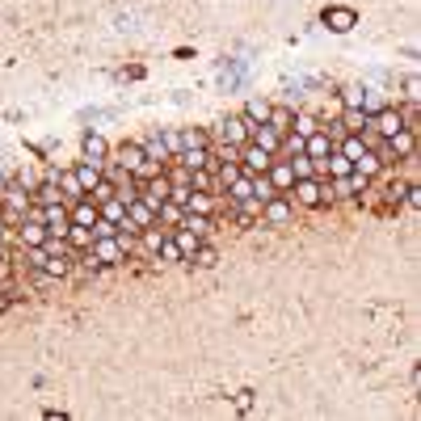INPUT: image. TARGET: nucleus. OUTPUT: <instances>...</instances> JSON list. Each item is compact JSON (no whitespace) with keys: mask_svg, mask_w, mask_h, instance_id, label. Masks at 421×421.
I'll return each instance as SVG.
<instances>
[{"mask_svg":"<svg viewBox=\"0 0 421 421\" xmlns=\"http://www.w3.org/2000/svg\"><path fill=\"white\" fill-rule=\"evenodd\" d=\"M160 143L169 147V156H177V152H182V131H165V135H160Z\"/></svg>","mask_w":421,"mask_h":421,"instance_id":"e433bc0d","label":"nucleus"},{"mask_svg":"<svg viewBox=\"0 0 421 421\" xmlns=\"http://www.w3.org/2000/svg\"><path fill=\"white\" fill-rule=\"evenodd\" d=\"M143 249H147V253H156V249H160V240H165V228H160V224H152V228H143Z\"/></svg>","mask_w":421,"mask_h":421,"instance_id":"2f4dec72","label":"nucleus"},{"mask_svg":"<svg viewBox=\"0 0 421 421\" xmlns=\"http://www.w3.org/2000/svg\"><path fill=\"white\" fill-rule=\"evenodd\" d=\"M173 160H177V165H186L189 173H194V169H207V165H211V147H182Z\"/></svg>","mask_w":421,"mask_h":421,"instance_id":"dca6fc26","label":"nucleus"},{"mask_svg":"<svg viewBox=\"0 0 421 421\" xmlns=\"http://www.w3.org/2000/svg\"><path fill=\"white\" fill-rule=\"evenodd\" d=\"M328 152H333V140H328V131H321V127H316V131H308V135H303V156H308L312 165H325Z\"/></svg>","mask_w":421,"mask_h":421,"instance_id":"423d86ee","label":"nucleus"},{"mask_svg":"<svg viewBox=\"0 0 421 421\" xmlns=\"http://www.w3.org/2000/svg\"><path fill=\"white\" fill-rule=\"evenodd\" d=\"M0 257H4V244H0Z\"/></svg>","mask_w":421,"mask_h":421,"instance_id":"79ce46f5","label":"nucleus"},{"mask_svg":"<svg viewBox=\"0 0 421 421\" xmlns=\"http://www.w3.org/2000/svg\"><path fill=\"white\" fill-rule=\"evenodd\" d=\"M34 198H38V202H55V198H63V194H59V186H55V182H43V186L34 189Z\"/></svg>","mask_w":421,"mask_h":421,"instance_id":"72a5a7b5","label":"nucleus"},{"mask_svg":"<svg viewBox=\"0 0 421 421\" xmlns=\"http://www.w3.org/2000/svg\"><path fill=\"white\" fill-rule=\"evenodd\" d=\"M266 114H270L266 101H249V105H244V118H249V123H266Z\"/></svg>","mask_w":421,"mask_h":421,"instance_id":"473e14b6","label":"nucleus"},{"mask_svg":"<svg viewBox=\"0 0 421 421\" xmlns=\"http://www.w3.org/2000/svg\"><path fill=\"white\" fill-rule=\"evenodd\" d=\"M68 215H72V224H80V228H93V224H97V202L85 194V198H76V202H72V211H68Z\"/></svg>","mask_w":421,"mask_h":421,"instance_id":"2eb2a0df","label":"nucleus"},{"mask_svg":"<svg viewBox=\"0 0 421 421\" xmlns=\"http://www.w3.org/2000/svg\"><path fill=\"white\" fill-rule=\"evenodd\" d=\"M143 165H147L143 143H123V147H118V169H123V173H140Z\"/></svg>","mask_w":421,"mask_h":421,"instance_id":"ddd939ff","label":"nucleus"},{"mask_svg":"<svg viewBox=\"0 0 421 421\" xmlns=\"http://www.w3.org/2000/svg\"><path fill=\"white\" fill-rule=\"evenodd\" d=\"M17 232H21V244H26V249H43V240L51 236L47 228H43V219H38V215H34V219L26 215V219L17 224Z\"/></svg>","mask_w":421,"mask_h":421,"instance_id":"f8f14e48","label":"nucleus"},{"mask_svg":"<svg viewBox=\"0 0 421 421\" xmlns=\"http://www.w3.org/2000/svg\"><path fill=\"white\" fill-rule=\"evenodd\" d=\"M177 228H189L194 236H207V232H211V215H198V211H186Z\"/></svg>","mask_w":421,"mask_h":421,"instance_id":"393cba45","label":"nucleus"},{"mask_svg":"<svg viewBox=\"0 0 421 421\" xmlns=\"http://www.w3.org/2000/svg\"><path fill=\"white\" fill-rule=\"evenodd\" d=\"M224 143H232V147H244L249 143V135H253V123L244 118V114H232V118H224Z\"/></svg>","mask_w":421,"mask_h":421,"instance_id":"6e6552de","label":"nucleus"},{"mask_svg":"<svg viewBox=\"0 0 421 421\" xmlns=\"http://www.w3.org/2000/svg\"><path fill=\"white\" fill-rule=\"evenodd\" d=\"M228 194H232V207L244 202V198H253V173H236L232 182H228Z\"/></svg>","mask_w":421,"mask_h":421,"instance_id":"412c9836","label":"nucleus"},{"mask_svg":"<svg viewBox=\"0 0 421 421\" xmlns=\"http://www.w3.org/2000/svg\"><path fill=\"white\" fill-rule=\"evenodd\" d=\"M63 244H68V249H89V244H93V228H80V224H72V228L63 232Z\"/></svg>","mask_w":421,"mask_h":421,"instance_id":"4be33fe9","label":"nucleus"},{"mask_svg":"<svg viewBox=\"0 0 421 421\" xmlns=\"http://www.w3.org/2000/svg\"><path fill=\"white\" fill-rule=\"evenodd\" d=\"M266 127H274L279 135H291V131H295V110H291V105H270Z\"/></svg>","mask_w":421,"mask_h":421,"instance_id":"4468645a","label":"nucleus"},{"mask_svg":"<svg viewBox=\"0 0 421 421\" xmlns=\"http://www.w3.org/2000/svg\"><path fill=\"white\" fill-rule=\"evenodd\" d=\"M325 26L333 30V34H350V30L358 26V13L345 9V4H328L325 9Z\"/></svg>","mask_w":421,"mask_h":421,"instance_id":"39448f33","label":"nucleus"},{"mask_svg":"<svg viewBox=\"0 0 421 421\" xmlns=\"http://www.w3.org/2000/svg\"><path fill=\"white\" fill-rule=\"evenodd\" d=\"M89 257L101 261V266H118V261H127V249H123V240H118V236H93Z\"/></svg>","mask_w":421,"mask_h":421,"instance_id":"f03ea898","label":"nucleus"},{"mask_svg":"<svg viewBox=\"0 0 421 421\" xmlns=\"http://www.w3.org/2000/svg\"><path fill=\"white\" fill-rule=\"evenodd\" d=\"M0 282H9V266H4V257H0Z\"/></svg>","mask_w":421,"mask_h":421,"instance_id":"ea45409f","label":"nucleus"},{"mask_svg":"<svg viewBox=\"0 0 421 421\" xmlns=\"http://www.w3.org/2000/svg\"><path fill=\"white\" fill-rule=\"evenodd\" d=\"M337 152H341V156H350V160H358V156H363V152H367V140H363V135H358V131H354V135H345V143H341V147H337Z\"/></svg>","mask_w":421,"mask_h":421,"instance_id":"c756f323","label":"nucleus"},{"mask_svg":"<svg viewBox=\"0 0 421 421\" xmlns=\"http://www.w3.org/2000/svg\"><path fill=\"white\" fill-rule=\"evenodd\" d=\"M105 156H110V143L101 140L97 131L85 135V160H93V165H105Z\"/></svg>","mask_w":421,"mask_h":421,"instance_id":"a211bd4d","label":"nucleus"},{"mask_svg":"<svg viewBox=\"0 0 421 421\" xmlns=\"http://www.w3.org/2000/svg\"><path fill=\"white\" fill-rule=\"evenodd\" d=\"M291 215H295V202H291L286 194H270V198L261 202V219H266V224H286Z\"/></svg>","mask_w":421,"mask_h":421,"instance_id":"20e7f679","label":"nucleus"},{"mask_svg":"<svg viewBox=\"0 0 421 421\" xmlns=\"http://www.w3.org/2000/svg\"><path fill=\"white\" fill-rule=\"evenodd\" d=\"M240 160H244V173H266L270 169V160H274V152H266V147H257V143L249 140L244 147H240Z\"/></svg>","mask_w":421,"mask_h":421,"instance_id":"0eeeda50","label":"nucleus"},{"mask_svg":"<svg viewBox=\"0 0 421 421\" xmlns=\"http://www.w3.org/2000/svg\"><path fill=\"white\" fill-rule=\"evenodd\" d=\"M215 261H219V253H215L211 244H198V249L189 253V266H198V270H211Z\"/></svg>","mask_w":421,"mask_h":421,"instance_id":"cd10ccee","label":"nucleus"},{"mask_svg":"<svg viewBox=\"0 0 421 421\" xmlns=\"http://www.w3.org/2000/svg\"><path fill=\"white\" fill-rule=\"evenodd\" d=\"M291 198H295L299 207H325V202H328V186H321L316 177H295Z\"/></svg>","mask_w":421,"mask_h":421,"instance_id":"7ed1b4c3","label":"nucleus"},{"mask_svg":"<svg viewBox=\"0 0 421 421\" xmlns=\"http://www.w3.org/2000/svg\"><path fill=\"white\" fill-rule=\"evenodd\" d=\"M143 156H147L152 165H160V169H165V165L173 160V156H169V147L160 143V135H156V140H147V143H143Z\"/></svg>","mask_w":421,"mask_h":421,"instance_id":"a878e982","label":"nucleus"},{"mask_svg":"<svg viewBox=\"0 0 421 421\" xmlns=\"http://www.w3.org/2000/svg\"><path fill=\"white\" fill-rule=\"evenodd\" d=\"M249 140L257 143V147H266V152H279L286 135H279V131H274V127H266V123H261V127L253 123V135H249Z\"/></svg>","mask_w":421,"mask_h":421,"instance_id":"f3484780","label":"nucleus"},{"mask_svg":"<svg viewBox=\"0 0 421 421\" xmlns=\"http://www.w3.org/2000/svg\"><path fill=\"white\" fill-rule=\"evenodd\" d=\"M156 257H160V261H182V249H177V240H173L169 232H165V240H160Z\"/></svg>","mask_w":421,"mask_h":421,"instance_id":"7c9ffc66","label":"nucleus"},{"mask_svg":"<svg viewBox=\"0 0 421 421\" xmlns=\"http://www.w3.org/2000/svg\"><path fill=\"white\" fill-rule=\"evenodd\" d=\"M72 173H76V182H80V189H85V194H89L97 182H101V165H93V160H80Z\"/></svg>","mask_w":421,"mask_h":421,"instance_id":"aec40b11","label":"nucleus"},{"mask_svg":"<svg viewBox=\"0 0 421 421\" xmlns=\"http://www.w3.org/2000/svg\"><path fill=\"white\" fill-rule=\"evenodd\" d=\"M55 186L63 189V198H68V202L85 198V189H80V182H76V173H59V177H55Z\"/></svg>","mask_w":421,"mask_h":421,"instance_id":"bb28decb","label":"nucleus"},{"mask_svg":"<svg viewBox=\"0 0 421 421\" xmlns=\"http://www.w3.org/2000/svg\"><path fill=\"white\" fill-rule=\"evenodd\" d=\"M413 147H417V131H413V127H400L396 135H388V156H392V160H396V156L409 160Z\"/></svg>","mask_w":421,"mask_h":421,"instance_id":"9d476101","label":"nucleus"},{"mask_svg":"<svg viewBox=\"0 0 421 421\" xmlns=\"http://www.w3.org/2000/svg\"><path fill=\"white\" fill-rule=\"evenodd\" d=\"M207 131H182V147H207Z\"/></svg>","mask_w":421,"mask_h":421,"instance_id":"f704fd0d","label":"nucleus"},{"mask_svg":"<svg viewBox=\"0 0 421 421\" xmlns=\"http://www.w3.org/2000/svg\"><path fill=\"white\" fill-rule=\"evenodd\" d=\"M325 165H328V177H337V182L354 173V160H350V156H341L337 147H333V152H328V156H325Z\"/></svg>","mask_w":421,"mask_h":421,"instance_id":"6ab92c4d","label":"nucleus"},{"mask_svg":"<svg viewBox=\"0 0 421 421\" xmlns=\"http://www.w3.org/2000/svg\"><path fill=\"white\" fill-rule=\"evenodd\" d=\"M186 211H198V215H211V211H215V202H211V194H207V189H189Z\"/></svg>","mask_w":421,"mask_h":421,"instance_id":"c85d7f7f","label":"nucleus"},{"mask_svg":"<svg viewBox=\"0 0 421 421\" xmlns=\"http://www.w3.org/2000/svg\"><path fill=\"white\" fill-rule=\"evenodd\" d=\"M173 240H177V249H182V261H189V253H194V249H198V244H202V236H194L189 232V228H173Z\"/></svg>","mask_w":421,"mask_h":421,"instance_id":"5701e85b","label":"nucleus"},{"mask_svg":"<svg viewBox=\"0 0 421 421\" xmlns=\"http://www.w3.org/2000/svg\"><path fill=\"white\" fill-rule=\"evenodd\" d=\"M345 123H350V131H363L367 127V114H345Z\"/></svg>","mask_w":421,"mask_h":421,"instance_id":"4c0bfd02","label":"nucleus"},{"mask_svg":"<svg viewBox=\"0 0 421 421\" xmlns=\"http://www.w3.org/2000/svg\"><path fill=\"white\" fill-rule=\"evenodd\" d=\"M0 232H4V215H0Z\"/></svg>","mask_w":421,"mask_h":421,"instance_id":"a19ab883","label":"nucleus"},{"mask_svg":"<svg viewBox=\"0 0 421 421\" xmlns=\"http://www.w3.org/2000/svg\"><path fill=\"white\" fill-rule=\"evenodd\" d=\"M38 219H43V228L51 236H63L72 228V215H68V207H63V198H55V202H38Z\"/></svg>","mask_w":421,"mask_h":421,"instance_id":"f257e3e1","label":"nucleus"},{"mask_svg":"<svg viewBox=\"0 0 421 421\" xmlns=\"http://www.w3.org/2000/svg\"><path fill=\"white\" fill-rule=\"evenodd\" d=\"M379 169H383V160H379V156H375L371 147H367V152H363V156H358V160H354V173H363V177H367V182H371L375 173H379Z\"/></svg>","mask_w":421,"mask_h":421,"instance_id":"b1692460","label":"nucleus"},{"mask_svg":"<svg viewBox=\"0 0 421 421\" xmlns=\"http://www.w3.org/2000/svg\"><path fill=\"white\" fill-rule=\"evenodd\" d=\"M291 169H295V177H312V160H308L303 152H295V160H291Z\"/></svg>","mask_w":421,"mask_h":421,"instance_id":"c9c22d12","label":"nucleus"},{"mask_svg":"<svg viewBox=\"0 0 421 421\" xmlns=\"http://www.w3.org/2000/svg\"><path fill=\"white\" fill-rule=\"evenodd\" d=\"M9 303H13V299H9V295L0 291V312H9Z\"/></svg>","mask_w":421,"mask_h":421,"instance_id":"58836bf2","label":"nucleus"},{"mask_svg":"<svg viewBox=\"0 0 421 421\" xmlns=\"http://www.w3.org/2000/svg\"><path fill=\"white\" fill-rule=\"evenodd\" d=\"M266 182L274 186V194H291V186H295V169H291V160H270Z\"/></svg>","mask_w":421,"mask_h":421,"instance_id":"1a4fd4ad","label":"nucleus"},{"mask_svg":"<svg viewBox=\"0 0 421 421\" xmlns=\"http://www.w3.org/2000/svg\"><path fill=\"white\" fill-rule=\"evenodd\" d=\"M127 224H131L135 232L152 228V224H156V207H147L143 198H131V202H127Z\"/></svg>","mask_w":421,"mask_h":421,"instance_id":"9b49d317","label":"nucleus"}]
</instances>
